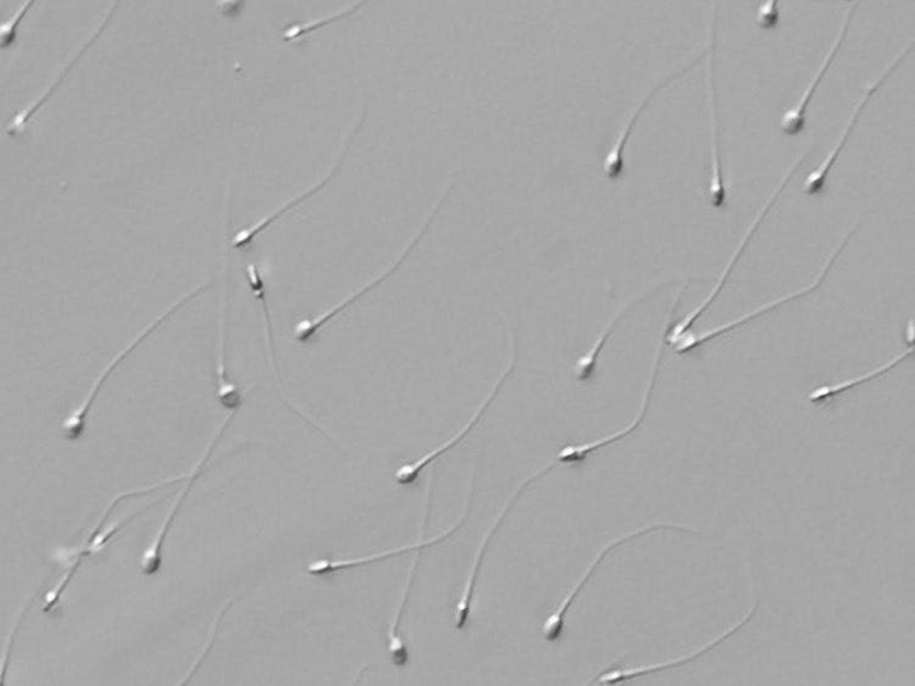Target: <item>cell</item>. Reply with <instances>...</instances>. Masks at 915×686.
Segmentation results:
<instances>
[{"instance_id": "ffe728a7", "label": "cell", "mask_w": 915, "mask_h": 686, "mask_svg": "<svg viewBox=\"0 0 915 686\" xmlns=\"http://www.w3.org/2000/svg\"><path fill=\"white\" fill-rule=\"evenodd\" d=\"M33 5V2H26L22 5L21 10L18 11V14L7 22V24L2 25V48L7 49L13 46L16 41V27L20 25V22L26 15L29 9Z\"/></svg>"}, {"instance_id": "e0dca14e", "label": "cell", "mask_w": 915, "mask_h": 686, "mask_svg": "<svg viewBox=\"0 0 915 686\" xmlns=\"http://www.w3.org/2000/svg\"><path fill=\"white\" fill-rule=\"evenodd\" d=\"M419 557L420 554L417 555L415 564H412L404 594H401L400 602L397 606L396 615L394 617L393 623H390L388 631V651L390 660H393V663L396 667H406L409 661L408 649L404 643V640H401V638L398 637V627L400 622L401 612H404L405 605L408 601L412 578H415L416 571L419 564Z\"/></svg>"}, {"instance_id": "2e32d148", "label": "cell", "mask_w": 915, "mask_h": 686, "mask_svg": "<svg viewBox=\"0 0 915 686\" xmlns=\"http://www.w3.org/2000/svg\"><path fill=\"white\" fill-rule=\"evenodd\" d=\"M225 310V307H224ZM222 310L220 321L219 354L217 362L218 397L222 407L230 412H236L242 405V396L236 386L231 384L225 366V311Z\"/></svg>"}, {"instance_id": "6da1fadb", "label": "cell", "mask_w": 915, "mask_h": 686, "mask_svg": "<svg viewBox=\"0 0 915 686\" xmlns=\"http://www.w3.org/2000/svg\"><path fill=\"white\" fill-rule=\"evenodd\" d=\"M207 286L208 284L198 286L196 289L191 291V294L185 296L183 299L173 303V306L169 309H167L165 312L161 314V317L156 318L152 323H150L146 329H143V331L136 335V339H133L131 343H129L124 348H122V351L119 354H117L109 364H107L102 373H100L97 379L93 381L91 390L87 392V396L80 403V407L76 408L68 416V418H66L63 421L62 433L65 441L77 442L81 440L86 432L89 411H91L93 402L96 401L100 389L103 388L109 377L113 375L115 368L122 362H124V359L133 351H135L137 346H140L143 343V341H146L153 332L158 330L161 325L172 317L173 313L186 306L188 301H191L194 298L202 294Z\"/></svg>"}, {"instance_id": "7a4b0ae2", "label": "cell", "mask_w": 915, "mask_h": 686, "mask_svg": "<svg viewBox=\"0 0 915 686\" xmlns=\"http://www.w3.org/2000/svg\"><path fill=\"white\" fill-rule=\"evenodd\" d=\"M856 229L857 228L853 226L850 230V232H848L845 235V239L841 242V244L839 245L838 250H836L829 256L827 263H825V265L822 269V273L819 274V276L816 279L813 280V283L809 286H806L805 288H801V289L794 291V294H790L787 296H783V297H780V298H778L773 301H770V302L765 303V306H762L761 308H758V309H756L751 312H747L745 314H741L740 318H736L730 322L724 323L721 325H717V328H713L710 330L698 332V333H685L684 335L680 336V339L675 342V344H674L675 352L677 354H686L691 351H695L696 347H698V346H701V345H703L707 342H710L713 340H716V339H718V336H720L725 333L731 332V331L740 328V325L746 324L747 322L753 321L754 319L762 317V314L767 313L768 311H772V310H774V309H776L781 306H784V303H786V302H790V301L796 300L801 297H805L807 295H811L812 291L816 290L817 288H819L822 286V284L824 283L825 277H827V275L829 274L834 263L836 262V258H838V256H840L841 252L844 251L845 245L847 244L848 241L851 240L853 233L856 232Z\"/></svg>"}, {"instance_id": "9c48e42d", "label": "cell", "mask_w": 915, "mask_h": 686, "mask_svg": "<svg viewBox=\"0 0 915 686\" xmlns=\"http://www.w3.org/2000/svg\"><path fill=\"white\" fill-rule=\"evenodd\" d=\"M234 412H230L227 420L220 427V430L214 436V440L211 441L208 449L206 450V454L202 458H200L192 472L191 477H189V482L185 490L181 493L180 497L177 498L175 505L173 506V510L170 511L169 516L166 517L164 525L161 528L158 536L155 538L153 544L148 547L147 551H144V554L141 557V571L144 576L153 577L158 573L163 565V545L164 540L169 533L173 522L175 520V516L178 510H180L185 499L189 491H191L196 480L200 475H202V467L209 460L211 453H213L214 446L217 445L218 441L222 433L225 432L227 427L229 425L230 421L233 418Z\"/></svg>"}, {"instance_id": "8992f818", "label": "cell", "mask_w": 915, "mask_h": 686, "mask_svg": "<svg viewBox=\"0 0 915 686\" xmlns=\"http://www.w3.org/2000/svg\"><path fill=\"white\" fill-rule=\"evenodd\" d=\"M859 3L855 2L850 8L847 10V15L844 20V24L839 31L838 37H836L830 51L828 52L827 56L823 60L818 71L812 78L808 87L806 88L805 93H803L802 98L798 100V103L784 112V115L781 117L779 126L786 136L794 137L798 136L803 131L806 129V119H807V109L811 103V100L814 95H816L817 87L820 85L823 78L830 69V66L835 59V56L838 55L840 48L842 46L844 40L848 32V26H850V22L856 13Z\"/></svg>"}, {"instance_id": "5b68a950", "label": "cell", "mask_w": 915, "mask_h": 686, "mask_svg": "<svg viewBox=\"0 0 915 686\" xmlns=\"http://www.w3.org/2000/svg\"><path fill=\"white\" fill-rule=\"evenodd\" d=\"M665 530H673V531H683L690 533H699L695 530L694 527L680 524V523H654L639 528L633 532L628 533L627 535L620 536L616 540H613L611 543L607 544L604 549L599 551L597 556L593 562H591L589 566L584 573V576L578 579L575 586L572 588L571 593L565 596V599L562 601L560 606L556 607V610L547 618L542 626V633L545 640H549L550 643H555V641L560 640L563 635L564 631V618L580 593L585 587V584L588 582V578L595 572L596 567L600 564L602 561L610 553L611 550L616 549L617 546L630 542V540L638 538L642 534L651 533L654 531H665Z\"/></svg>"}, {"instance_id": "8fae6325", "label": "cell", "mask_w": 915, "mask_h": 686, "mask_svg": "<svg viewBox=\"0 0 915 686\" xmlns=\"http://www.w3.org/2000/svg\"><path fill=\"white\" fill-rule=\"evenodd\" d=\"M449 195V192L445 193L442 200L439 202V204L434 207L433 211L430 213L428 221L426 222V224H423L422 230L418 233L417 237L410 242L404 255H401V257L398 258V261L393 265V267L388 268L387 272H385L382 276H378L377 278L373 279L371 284L364 286L362 289L356 291V294L350 296L349 298H345L328 311L320 313L319 317L298 322L295 328L296 341L302 343L308 342L311 339V336L315 335L322 328L323 324H326L332 318L337 317L338 313H340L343 309L348 308L350 303L359 299L361 296L366 294L367 290L383 283V280L386 277H388V275L394 274L395 269L400 265L401 262L405 261L406 256L412 250V247L417 245L420 237H422V234L426 233V231L430 226L431 221L434 217H437L438 211L440 210V208L443 204V201L445 200V198H448Z\"/></svg>"}, {"instance_id": "52a82bcc", "label": "cell", "mask_w": 915, "mask_h": 686, "mask_svg": "<svg viewBox=\"0 0 915 686\" xmlns=\"http://www.w3.org/2000/svg\"><path fill=\"white\" fill-rule=\"evenodd\" d=\"M758 604L751 607L749 611L741 617V620L738 623L731 626L727 631L721 633L716 639L709 641L708 644L703 645L702 648L690 652L688 655L668 660L661 663H653V665H646V666H636L630 668H622V670H613L605 673H602L598 677L597 682L602 684H617L620 682L629 681L636 677L646 676V674L655 673L660 671H664L668 668L683 666L685 663L692 662L696 659H699L703 655H706L707 652L712 651L713 649L718 648L720 644L724 643L725 640H728L734 634L738 633L740 629H742L747 623H749L756 611H757Z\"/></svg>"}, {"instance_id": "30bf717a", "label": "cell", "mask_w": 915, "mask_h": 686, "mask_svg": "<svg viewBox=\"0 0 915 686\" xmlns=\"http://www.w3.org/2000/svg\"><path fill=\"white\" fill-rule=\"evenodd\" d=\"M710 43V59H709V91H710V114H712V168L710 179L708 186V196L710 206L716 209L727 207V188L724 185L723 168L720 161V141H719V111L717 100L716 82H714V60L713 52L716 46V18H714Z\"/></svg>"}, {"instance_id": "4fadbf2b", "label": "cell", "mask_w": 915, "mask_h": 686, "mask_svg": "<svg viewBox=\"0 0 915 686\" xmlns=\"http://www.w3.org/2000/svg\"><path fill=\"white\" fill-rule=\"evenodd\" d=\"M467 510H468V506L466 505L465 512L462 514L461 519L458 520V522L454 525L449 528V530H445L442 533H440L437 536H433L429 540H421V542L412 544V545H407V546H401V547L384 551V553H378V554H374V555H370V556L354 557V558L312 561L308 565V572L310 573V575H316V576L327 575V573H331V572H334V571L362 566V565L371 564V562L387 558L389 556H396V555H399V554H404V553H407V551H409V550L422 549V547H427V546H430V545H433V544H438V543L442 542V540L448 539L454 532L460 530L462 523L466 519Z\"/></svg>"}, {"instance_id": "9a60e30c", "label": "cell", "mask_w": 915, "mask_h": 686, "mask_svg": "<svg viewBox=\"0 0 915 686\" xmlns=\"http://www.w3.org/2000/svg\"><path fill=\"white\" fill-rule=\"evenodd\" d=\"M646 296L635 299L631 302H628L627 306H625L616 314V317L611 319V321L606 325L605 330L602 331V333L598 335V339L595 341L594 345L589 347V351L584 356L578 357L574 367V373L578 381L587 384V381L593 380L599 354L602 352V348H604L606 343L608 342L613 331L616 330L617 324L625 317V313H627L635 306V303L640 302Z\"/></svg>"}, {"instance_id": "d6986e66", "label": "cell", "mask_w": 915, "mask_h": 686, "mask_svg": "<svg viewBox=\"0 0 915 686\" xmlns=\"http://www.w3.org/2000/svg\"><path fill=\"white\" fill-rule=\"evenodd\" d=\"M779 2L776 0H770V2H765L760 8H758L757 13V25L763 30H773L778 27L780 22V14H779Z\"/></svg>"}, {"instance_id": "7c38bea8", "label": "cell", "mask_w": 915, "mask_h": 686, "mask_svg": "<svg viewBox=\"0 0 915 686\" xmlns=\"http://www.w3.org/2000/svg\"><path fill=\"white\" fill-rule=\"evenodd\" d=\"M706 53H707V49L703 51L702 54H699L697 56V58L694 60V63H691L690 65L684 67V69L679 70L676 74L666 78V80L663 84H661L660 86H657L654 89H652V92L649 96H647V98L642 101L640 107L633 111V114L631 115V118L628 122V125L624 128V130L619 134V137L617 139L616 143H614L611 145V148H609L607 155L605 156V162H604V165H602V168H604V175L606 176V178L610 179V181H614V179H618L622 176L625 147H627V144H628L630 137H631L633 129L636 128V125H638V121H639L640 117L642 115V112L646 110L647 107H649V104L651 103V100L658 93H660L662 91V89H664L669 84L677 80V78H680V77H683L690 70H694L696 65L703 58H705Z\"/></svg>"}, {"instance_id": "3957f363", "label": "cell", "mask_w": 915, "mask_h": 686, "mask_svg": "<svg viewBox=\"0 0 915 686\" xmlns=\"http://www.w3.org/2000/svg\"><path fill=\"white\" fill-rule=\"evenodd\" d=\"M806 157L807 154L805 156L800 157V159L791 166L790 172L786 174V176L783 179H781V182L774 190L772 197H770L769 200L765 202V206L762 208L760 213H758L756 220L752 222L751 228L743 235V239L738 250H736V252L731 256L727 267L724 268V272L720 275L718 283L716 284V286L713 287L708 297L705 300H703L696 309L688 312L682 321H679L674 325V328H672V330L669 328L666 329L664 339L668 344L674 345L675 342L680 339V336L684 335L688 331L691 325L699 319L701 314L712 306L714 300H716L724 285L727 284L728 277L731 274L732 268L736 264H738L739 258L745 252L747 244H749V242L752 240L758 226H760L761 222L767 217L768 211L774 207L778 198L781 196V193L784 192L785 187L791 181L792 177H794L795 174L798 172L801 165L805 163Z\"/></svg>"}, {"instance_id": "ba28073f", "label": "cell", "mask_w": 915, "mask_h": 686, "mask_svg": "<svg viewBox=\"0 0 915 686\" xmlns=\"http://www.w3.org/2000/svg\"><path fill=\"white\" fill-rule=\"evenodd\" d=\"M515 363L516 358H511V362L509 363L505 373L501 374L498 380L496 381V385L493 388V390H490V392L488 394V397L483 401L482 405H479L478 409L472 416L471 421H468L460 432L452 436L450 441L444 442L439 447L432 450V452L415 461V463L400 466L396 471L395 479L399 483L400 486L412 485V483L417 480V478L420 475V472L423 468L433 463L434 460L439 458L444 453H448L450 449L460 443L463 440V438L473 430V427L478 422L479 419H482V416L489 407V403L493 402L497 397V394L501 385L505 384L506 379L512 373V368H515Z\"/></svg>"}, {"instance_id": "ac0fdd59", "label": "cell", "mask_w": 915, "mask_h": 686, "mask_svg": "<svg viewBox=\"0 0 915 686\" xmlns=\"http://www.w3.org/2000/svg\"><path fill=\"white\" fill-rule=\"evenodd\" d=\"M247 275H249L250 285H251V288L253 290V294L255 295L256 299H258L261 301V306H262L263 312L265 314V332H266L267 347H269L271 363L274 367L276 378L278 380H280V378H278V373H277V369H276L275 351H274V343H273L272 321H271L269 308H267V300H266V296H265V288H264L263 278H262V276L258 272V268H256L255 265H250L247 267Z\"/></svg>"}, {"instance_id": "5bb4252c", "label": "cell", "mask_w": 915, "mask_h": 686, "mask_svg": "<svg viewBox=\"0 0 915 686\" xmlns=\"http://www.w3.org/2000/svg\"><path fill=\"white\" fill-rule=\"evenodd\" d=\"M913 354V346L908 348V351L903 352L902 354L895 356L891 359V362L881 365L873 370H869V373L863 374L858 377H853L850 379H846L844 381H839V384L830 385V386H822L814 389L808 399L813 403H817L825 399H830L834 397L840 396V394L851 390L858 386L868 384V381L878 378L879 376H883L889 373L892 368H895L899 364L903 362L907 356H912Z\"/></svg>"}, {"instance_id": "277c9868", "label": "cell", "mask_w": 915, "mask_h": 686, "mask_svg": "<svg viewBox=\"0 0 915 686\" xmlns=\"http://www.w3.org/2000/svg\"><path fill=\"white\" fill-rule=\"evenodd\" d=\"M913 51V43L910 44L908 47L903 49L894 60L886 67L883 74H881L877 80L870 84L864 95L857 101V104L852 111V115L850 120L846 123V126L841 133V137L838 143L835 144V147L831 152L825 157L824 162L816 168V170L812 172L805 179L802 186V192L807 196H820L825 190V186H827L828 177L831 172V167L834 166L836 159H838L840 153L845 148L847 139L850 137V134L858 122L859 117H861L863 109L869 103L870 99L879 91V88L884 85L888 78L895 73L897 67L901 65L903 59L906 58L908 54Z\"/></svg>"}]
</instances>
